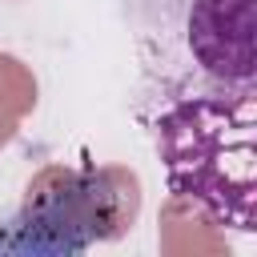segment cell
Instances as JSON below:
<instances>
[{
	"instance_id": "obj_1",
	"label": "cell",
	"mask_w": 257,
	"mask_h": 257,
	"mask_svg": "<svg viewBox=\"0 0 257 257\" xmlns=\"http://www.w3.org/2000/svg\"><path fill=\"white\" fill-rule=\"evenodd\" d=\"M124 16L165 100L257 92V0H124Z\"/></svg>"
},
{
	"instance_id": "obj_2",
	"label": "cell",
	"mask_w": 257,
	"mask_h": 257,
	"mask_svg": "<svg viewBox=\"0 0 257 257\" xmlns=\"http://www.w3.org/2000/svg\"><path fill=\"white\" fill-rule=\"evenodd\" d=\"M257 92L173 96L157 116V149L169 189L213 225L257 229Z\"/></svg>"
},
{
	"instance_id": "obj_3",
	"label": "cell",
	"mask_w": 257,
	"mask_h": 257,
	"mask_svg": "<svg viewBox=\"0 0 257 257\" xmlns=\"http://www.w3.org/2000/svg\"><path fill=\"white\" fill-rule=\"evenodd\" d=\"M137 201L124 205V189H112L108 173H44L20 217L12 221V249H64L76 253L100 237H116L133 221Z\"/></svg>"
}]
</instances>
